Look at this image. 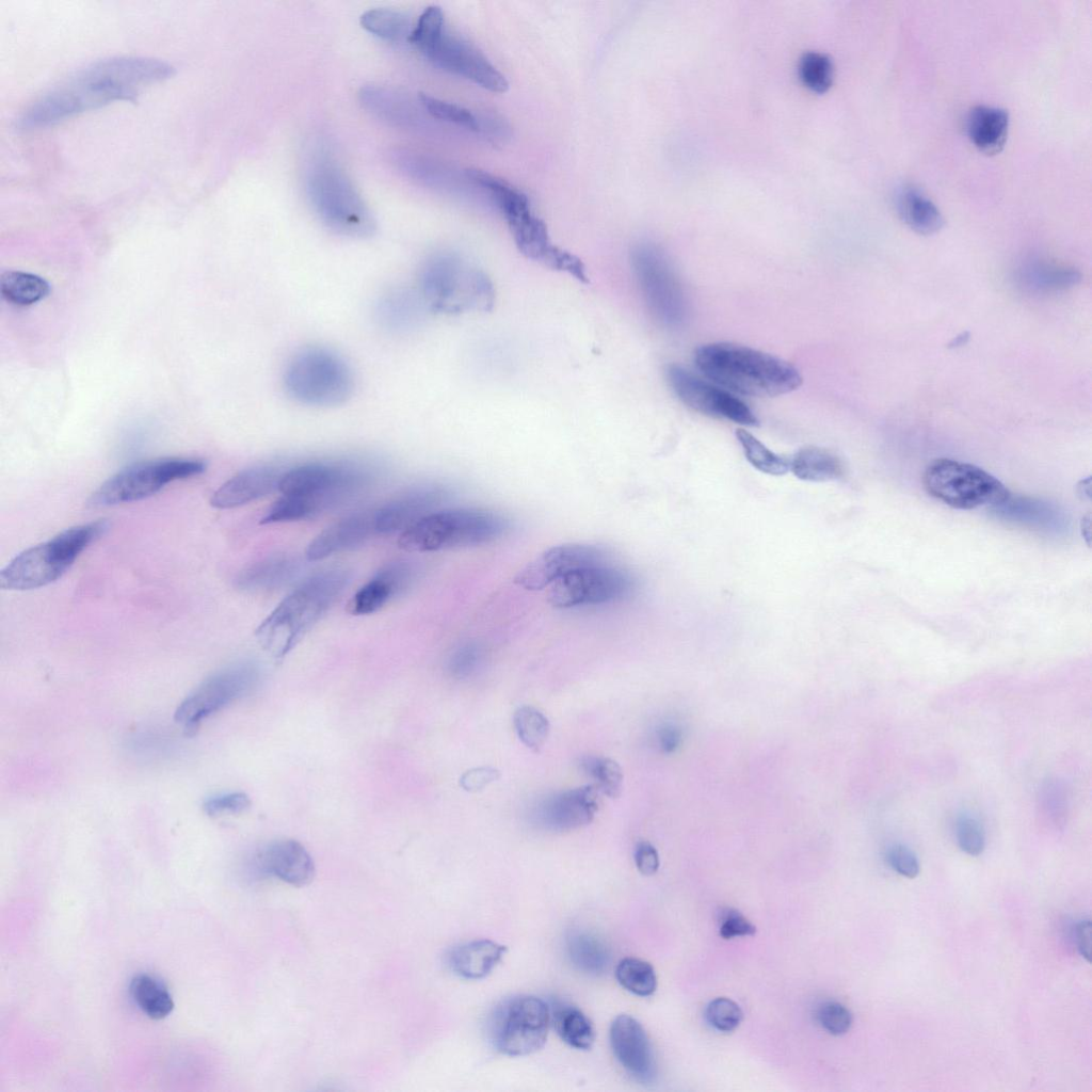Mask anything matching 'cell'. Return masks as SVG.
Here are the masks:
<instances>
[{
    "label": "cell",
    "mask_w": 1092,
    "mask_h": 1092,
    "mask_svg": "<svg viewBox=\"0 0 1092 1092\" xmlns=\"http://www.w3.org/2000/svg\"><path fill=\"white\" fill-rule=\"evenodd\" d=\"M888 863L899 874L914 879L918 876L920 867L916 854L904 845H895L888 851Z\"/></svg>",
    "instance_id": "11a10c76"
},
{
    "label": "cell",
    "mask_w": 1092,
    "mask_h": 1092,
    "mask_svg": "<svg viewBox=\"0 0 1092 1092\" xmlns=\"http://www.w3.org/2000/svg\"><path fill=\"white\" fill-rule=\"evenodd\" d=\"M397 596L399 595L391 582L379 571L352 596L348 611L353 615L371 614Z\"/></svg>",
    "instance_id": "ab89813d"
},
{
    "label": "cell",
    "mask_w": 1092,
    "mask_h": 1092,
    "mask_svg": "<svg viewBox=\"0 0 1092 1092\" xmlns=\"http://www.w3.org/2000/svg\"><path fill=\"white\" fill-rule=\"evenodd\" d=\"M1027 278L1035 285L1034 287L1057 289L1076 283L1078 277L1073 270L1054 268L1047 264H1041L1040 267L1038 264L1032 270H1029Z\"/></svg>",
    "instance_id": "816d5d0a"
},
{
    "label": "cell",
    "mask_w": 1092,
    "mask_h": 1092,
    "mask_svg": "<svg viewBox=\"0 0 1092 1092\" xmlns=\"http://www.w3.org/2000/svg\"><path fill=\"white\" fill-rule=\"evenodd\" d=\"M284 385L291 398L311 406H335L351 396L353 375L344 359L335 352L308 347L289 360Z\"/></svg>",
    "instance_id": "52a82bcc"
},
{
    "label": "cell",
    "mask_w": 1092,
    "mask_h": 1092,
    "mask_svg": "<svg viewBox=\"0 0 1092 1092\" xmlns=\"http://www.w3.org/2000/svg\"><path fill=\"white\" fill-rule=\"evenodd\" d=\"M708 1023L719 1031L732 1032L742 1022L743 1012L739 1005L727 997L711 1000L705 1011Z\"/></svg>",
    "instance_id": "7dc6e473"
},
{
    "label": "cell",
    "mask_w": 1092,
    "mask_h": 1092,
    "mask_svg": "<svg viewBox=\"0 0 1092 1092\" xmlns=\"http://www.w3.org/2000/svg\"><path fill=\"white\" fill-rule=\"evenodd\" d=\"M582 772L593 781L597 790L605 796L615 799L623 788V771L621 766L613 759L604 756L588 755L579 760Z\"/></svg>",
    "instance_id": "74e56055"
},
{
    "label": "cell",
    "mask_w": 1092,
    "mask_h": 1092,
    "mask_svg": "<svg viewBox=\"0 0 1092 1092\" xmlns=\"http://www.w3.org/2000/svg\"><path fill=\"white\" fill-rule=\"evenodd\" d=\"M513 725L521 743L535 753L543 748L550 732L547 717L528 705L515 710Z\"/></svg>",
    "instance_id": "b9f144b4"
},
{
    "label": "cell",
    "mask_w": 1092,
    "mask_h": 1092,
    "mask_svg": "<svg viewBox=\"0 0 1092 1092\" xmlns=\"http://www.w3.org/2000/svg\"><path fill=\"white\" fill-rule=\"evenodd\" d=\"M484 652L473 642L456 647L448 657L446 670L450 677L464 680L472 677L482 667Z\"/></svg>",
    "instance_id": "bcb514c9"
},
{
    "label": "cell",
    "mask_w": 1092,
    "mask_h": 1092,
    "mask_svg": "<svg viewBox=\"0 0 1092 1092\" xmlns=\"http://www.w3.org/2000/svg\"><path fill=\"white\" fill-rule=\"evenodd\" d=\"M510 528L511 523L494 512L478 509L434 511L401 532L398 545L415 552L476 546L501 537Z\"/></svg>",
    "instance_id": "8992f818"
},
{
    "label": "cell",
    "mask_w": 1092,
    "mask_h": 1092,
    "mask_svg": "<svg viewBox=\"0 0 1092 1092\" xmlns=\"http://www.w3.org/2000/svg\"><path fill=\"white\" fill-rule=\"evenodd\" d=\"M631 267L653 316L667 327L680 326L687 317V301L665 254L653 243H639L631 252Z\"/></svg>",
    "instance_id": "5bb4252c"
},
{
    "label": "cell",
    "mask_w": 1092,
    "mask_h": 1092,
    "mask_svg": "<svg viewBox=\"0 0 1092 1092\" xmlns=\"http://www.w3.org/2000/svg\"><path fill=\"white\" fill-rule=\"evenodd\" d=\"M420 292L430 307L441 312L486 308L493 299L487 278L449 253H438L425 260L420 273Z\"/></svg>",
    "instance_id": "ba28073f"
},
{
    "label": "cell",
    "mask_w": 1092,
    "mask_h": 1092,
    "mask_svg": "<svg viewBox=\"0 0 1092 1092\" xmlns=\"http://www.w3.org/2000/svg\"><path fill=\"white\" fill-rule=\"evenodd\" d=\"M256 869L293 886H304L315 876L314 861L294 839H278L262 847L254 857Z\"/></svg>",
    "instance_id": "603a6c76"
},
{
    "label": "cell",
    "mask_w": 1092,
    "mask_h": 1092,
    "mask_svg": "<svg viewBox=\"0 0 1092 1092\" xmlns=\"http://www.w3.org/2000/svg\"><path fill=\"white\" fill-rule=\"evenodd\" d=\"M604 562L605 553L598 547L584 544L558 545L530 561L518 572L514 581L526 590L540 591L573 571Z\"/></svg>",
    "instance_id": "d6986e66"
},
{
    "label": "cell",
    "mask_w": 1092,
    "mask_h": 1092,
    "mask_svg": "<svg viewBox=\"0 0 1092 1092\" xmlns=\"http://www.w3.org/2000/svg\"><path fill=\"white\" fill-rule=\"evenodd\" d=\"M697 369L719 386L744 396L776 397L803 382L790 363L769 353L732 342H711L694 352Z\"/></svg>",
    "instance_id": "7a4b0ae2"
},
{
    "label": "cell",
    "mask_w": 1092,
    "mask_h": 1092,
    "mask_svg": "<svg viewBox=\"0 0 1092 1092\" xmlns=\"http://www.w3.org/2000/svg\"><path fill=\"white\" fill-rule=\"evenodd\" d=\"M2 298L18 306H28L45 299L50 286L43 277L23 271H5L0 277Z\"/></svg>",
    "instance_id": "836d02e7"
},
{
    "label": "cell",
    "mask_w": 1092,
    "mask_h": 1092,
    "mask_svg": "<svg viewBox=\"0 0 1092 1092\" xmlns=\"http://www.w3.org/2000/svg\"><path fill=\"white\" fill-rule=\"evenodd\" d=\"M472 182L487 190L503 213L519 251L526 256L559 268L563 251L549 241L546 225L530 209L528 197L505 180L477 168L466 171Z\"/></svg>",
    "instance_id": "30bf717a"
},
{
    "label": "cell",
    "mask_w": 1092,
    "mask_h": 1092,
    "mask_svg": "<svg viewBox=\"0 0 1092 1092\" xmlns=\"http://www.w3.org/2000/svg\"><path fill=\"white\" fill-rule=\"evenodd\" d=\"M203 807L211 817L241 814L251 807V800L244 792H230L208 799Z\"/></svg>",
    "instance_id": "f5cc1de1"
},
{
    "label": "cell",
    "mask_w": 1092,
    "mask_h": 1092,
    "mask_svg": "<svg viewBox=\"0 0 1092 1092\" xmlns=\"http://www.w3.org/2000/svg\"><path fill=\"white\" fill-rule=\"evenodd\" d=\"M617 982L628 992L647 997L657 989V976L654 967L638 958H624L615 967Z\"/></svg>",
    "instance_id": "f35d334b"
},
{
    "label": "cell",
    "mask_w": 1092,
    "mask_h": 1092,
    "mask_svg": "<svg viewBox=\"0 0 1092 1092\" xmlns=\"http://www.w3.org/2000/svg\"><path fill=\"white\" fill-rule=\"evenodd\" d=\"M381 305L385 321L397 327H406L416 316V301L407 292H394Z\"/></svg>",
    "instance_id": "c3c4849f"
},
{
    "label": "cell",
    "mask_w": 1092,
    "mask_h": 1092,
    "mask_svg": "<svg viewBox=\"0 0 1092 1092\" xmlns=\"http://www.w3.org/2000/svg\"><path fill=\"white\" fill-rule=\"evenodd\" d=\"M445 17L436 5L427 7L412 30L408 42L424 54L445 32Z\"/></svg>",
    "instance_id": "f6af8a7d"
},
{
    "label": "cell",
    "mask_w": 1092,
    "mask_h": 1092,
    "mask_svg": "<svg viewBox=\"0 0 1092 1092\" xmlns=\"http://www.w3.org/2000/svg\"><path fill=\"white\" fill-rule=\"evenodd\" d=\"M306 192L321 221L337 234L366 238L375 231V221L339 164L320 152L306 171Z\"/></svg>",
    "instance_id": "277c9868"
},
{
    "label": "cell",
    "mask_w": 1092,
    "mask_h": 1092,
    "mask_svg": "<svg viewBox=\"0 0 1092 1092\" xmlns=\"http://www.w3.org/2000/svg\"><path fill=\"white\" fill-rule=\"evenodd\" d=\"M1002 519L1039 532L1059 533L1065 529V518L1057 508L1028 497H1013L1011 494L992 508Z\"/></svg>",
    "instance_id": "484cf974"
},
{
    "label": "cell",
    "mask_w": 1092,
    "mask_h": 1092,
    "mask_svg": "<svg viewBox=\"0 0 1092 1092\" xmlns=\"http://www.w3.org/2000/svg\"><path fill=\"white\" fill-rule=\"evenodd\" d=\"M1009 122L1008 112L1001 108L976 106L967 115V135L980 151L987 155L997 154L1006 143Z\"/></svg>",
    "instance_id": "f1b7e54d"
},
{
    "label": "cell",
    "mask_w": 1092,
    "mask_h": 1092,
    "mask_svg": "<svg viewBox=\"0 0 1092 1092\" xmlns=\"http://www.w3.org/2000/svg\"><path fill=\"white\" fill-rule=\"evenodd\" d=\"M259 680L252 662L229 665L205 679L177 707L174 720L187 735L196 733L202 722L250 693Z\"/></svg>",
    "instance_id": "9a60e30c"
},
{
    "label": "cell",
    "mask_w": 1092,
    "mask_h": 1092,
    "mask_svg": "<svg viewBox=\"0 0 1092 1092\" xmlns=\"http://www.w3.org/2000/svg\"><path fill=\"white\" fill-rule=\"evenodd\" d=\"M789 470L800 480L825 482L842 475L840 460L819 447H804L789 460Z\"/></svg>",
    "instance_id": "d6a6232c"
},
{
    "label": "cell",
    "mask_w": 1092,
    "mask_h": 1092,
    "mask_svg": "<svg viewBox=\"0 0 1092 1092\" xmlns=\"http://www.w3.org/2000/svg\"><path fill=\"white\" fill-rule=\"evenodd\" d=\"M420 105L433 117L455 124L473 132L482 131V126L469 110L427 94H419Z\"/></svg>",
    "instance_id": "ee69618b"
},
{
    "label": "cell",
    "mask_w": 1092,
    "mask_h": 1092,
    "mask_svg": "<svg viewBox=\"0 0 1092 1092\" xmlns=\"http://www.w3.org/2000/svg\"><path fill=\"white\" fill-rule=\"evenodd\" d=\"M633 858L638 870L644 876L656 873L660 865L657 849L646 840L636 845Z\"/></svg>",
    "instance_id": "680465c9"
},
{
    "label": "cell",
    "mask_w": 1092,
    "mask_h": 1092,
    "mask_svg": "<svg viewBox=\"0 0 1092 1092\" xmlns=\"http://www.w3.org/2000/svg\"><path fill=\"white\" fill-rule=\"evenodd\" d=\"M667 376L673 391L690 408L743 425L758 424L756 415L748 404L718 384L679 365L669 366Z\"/></svg>",
    "instance_id": "e0dca14e"
},
{
    "label": "cell",
    "mask_w": 1092,
    "mask_h": 1092,
    "mask_svg": "<svg viewBox=\"0 0 1092 1092\" xmlns=\"http://www.w3.org/2000/svg\"><path fill=\"white\" fill-rule=\"evenodd\" d=\"M566 951L571 963L587 975L598 976L609 967V948L601 938L590 931L569 932L566 937Z\"/></svg>",
    "instance_id": "1f68e13d"
},
{
    "label": "cell",
    "mask_w": 1092,
    "mask_h": 1092,
    "mask_svg": "<svg viewBox=\"0 0 1092 1092\" xmlns=\"http://www.w3.org/2000/svg\"><path fill=\"white\" fill-rule=\"evenodd\" d=\"M896 206L903 222L918 234L931 235L944 225L936 205L914 186L905 184L897 191Z\"/></svg>",
    "instance_id": "4dcf8cb0"
},
{
    "label": "cell",
    "mask_w": 1092,
    "mask_h": 1092,
    "mask_svg": "<svg viewBox=\"0 0 1092 1092\" xmlns=\"http://www.w3.org/2000/svg\"><path fill=\"white\" fill-rule=\"evenodd\" d=\"M346 569L319 572L301 582L260 623L255 636L275 660L287 656L349 583Z\"/></svg>",
    "instance_id": "3957f363"
},
{
    "label": "cell",
    "mask_w": 1092,
    "mask_h": 1092,
    "mask_svg": "<svg viewBox=\"0 0 1092 1092\" xmlns=\"http://www.w3.org/2000/svg\"><path fill=\"white\" fill-rule=\"evenodd\" d=\"M374 511L349 515L320 532L307 546L306 558L319 561L362 545L376 533Z\"/></svg>",
    "instance_id": "cb8c5ba5"
},
{
    "label": "cell",
    "mask_w": 1092,
    "mask_h": 1092,
    "mask_svg": "<svg viewBox=\"0 0 1092 1092\" xmlns=\"http://www.w3.org/2000/svg\"><path fill=\"white\" fill-rule=\"evenodd\" d=\"M130 993L139 1008L150 1018L161 1019L174 1008L167 989L148 975L135 976L130 984Z\"/></svg>",
    "instance_id": "d590c367"
},
{
    "label": "cell",
    "mask_w": 1092,
    "mask_h": 1092,
    "mask_svg": "<svg viewBox=\"0 0 1092 1092\" xmlns=\"http://www.w3.org/2000/svg\"><path fill=\"white\" fill-rule=\"evenodd\" d=\"M817 1019L821 1027L833 1035L848 1032L853 1021L850 1010L837 1001L821 1003L817 1010Z\"/></svg>",
    "instance_id": "681fc988"
},
{
    "label": "cell",
    "mask_w": 1092,
    "mask_h": 1092,
    "mask_svg": "<svg viewBox=\"0 0 1092 1092\" xmlns=\"http://www.w3.org/2000/svg\"><path fill=\"white\" fill-rule=\"evenodd\" d=\"M423 55L439 68L462 76L491 92L503 93L509 87L504 76L483 53L447 30Z\"/></svg>",
    "instance_id": "ac0fdd59"
},
{
    "label": "cell",
    "mask_w": 1092,
    "mask_h": 1092,
    "mask_svg": "<svg viewBox=\"0 0 1092 1092\" xmlns=\"http://www.w3.org/2000/svg\"><path fill=\"white\" fill-rule=\"evenodd\" d=\"M172 75L171 65L155 59L118 57L95 62L33 102L19 118V126L46 127L113 101L132 100L144 86Z\"/></svg>",
    "instance_id": "6da1fadb"
},
{
    "label": "cell",
    "mask_w": 1092,
    "mask_h": 1092,
    "mask_svg": "<svg viewBox=\"0 0 1092 1092\" xmlns=\"http://www.w3.org/2000/svg\"><path fill=\"white\" fill-rule=\"evenodd\" d=\"M681 739V730L675 724L663 723L657 727L656 742L658 748L664 753H672L677 750Z\"/></svg>",
    "instance_id": "91938a15"
},
{
    "label": "cell",
    "mask_w": 1092,
    "mask_h": 1092,
    "mask_svg": "<svg viewBox=\"0 0 1092 1092\" xmlns=\"http://www.w3.org/2000/svg\"><path fill=\"white\" fill-rule=\"evenodd\" d=\"M375 476L372 466L357 462L309 463L284 471L278 491L309 498L320 514L359 494Z\"/></svg>",
    "instance_id": "9c48e42d"
},
{
    "label": "cell",
    "mask_w": 1092,
    "mask_h": 1092,
    "mask_svg": "<svg viewBox=\"0 0 1092 1092\" xmlns=\"http://www.w3.org/2000/svg\"><path fill=\"white\" fill-rule=\"evenodd\" d=\"M299 571V561L286 553L261 559L243 568L235 579L242 591L259 592L279 588L289 582Z\"/></svg>",
    "instance_id": "83f0119b"
},
{
    "label": "cell",
    "mask_w": 1092,
    "mask_h": 1092,
    "mask_svg": "<svg viewBox=\"0 0 1092 1092\" xmlns=\"http://www.w3.org/2000/svg\"><path fill=\"white\" fill-rule=\"evenodd\" d=\"M500 777V771L494 767H478L464 772L460 777V786L467 792H478Z\"/></svg>",
    "instance_id": "9f6ffc18"
},
{
    "label": "cell",
    "mask_w": 1092,
    "mask_h": 1092,
    "mask_svg": "<svg viewBox=\"0 0 1092 1092\" xmlns=\"http://www.w3.org/2000/svg\"><path fill=\"white\" fill-rule=\"evenodd\" d=\"M108 528L105 519L75 526L21 551L0 572L1 588L25 591L58 580Z\"/></svg>",
    "instance_id": "5b68a950"
},
{
    "label": "cell",
    "mask_w": 1092,
    "mask_h": 1092,
    "mask_svg": "<svg viewBox=\"0 0 1092 1092\" xmlns=\"http://www.w3.org/2000/svg\"><path fill=\"white\" fill-rule=\"evenodd\" d=\"M633 587L630 576L605 563L573 571L548 591V603L560 609L600 605L628 595Z\"/></svg>",
    "instance_id": "2e32d148"
},
{
    "label": "cell",
    "mask_w": 1092,
    "mask_h": 1092,
    "mask_svg": "<svg viewBox=\"0 0 1092 1092\" xmlns=\"http://www.w3.org/2000/svg\"><path fill=\"white\" fill-rule=\"evenodd\" d=\"M927 492L947 505L961 510L995 507L1009 491L985 470L950 459L933 461L924 473Z\"/></svg>",
    "instance_id": "4fadbf2b"
},
{
    "label": "cell",
    "mask_w": 1092,
    "mask_h": 1092,
    "mask_svg": "<svg viewBox=\"0 0 1092 1092\" xmlns=\"http://www.w3.org/2000/svg\"><path fill=\"white\" fill-rule=\"evenodd\" d=\"M206 470L198 459L160 457L131 464L106 480L90 497L93 507H109L149 497L172 481Z\"/></svg>",
    "instance_id": "8fae6325"
},
{
    "label": "cell",
    "mask_w": 1092,
    "mask_h": 1092,
    "mask_svg": "<svg viewBox=\"0 0 1092 1092\" xmlns=\"http://www.w3.org/2000/svg\"><path fill=\"white\" fill-rule=\"evenodd\" d=\"M597 788L590 784L558 791L541 799L531 813L532 821L550 832H569L588 825L598 810Z\"/></svg>",
    "instance_id": "ffe728a7"
},
{
    "label": "cell",
    "mask_w": 1092,
    "mask_h": 1092,
    "mask_svg": "<svg viewBox=\"0 0 1092 1092\" xmlns=\"http://www.w3.org/2000/svg\"><path fill=\"white\" fill-rule=\"evenodd\" d=\"M1041 803L1046 814L1045 816L1049 817L1054 824H1059L1065 809L1061 787L1055 783H1049L1043 790Z\"/></svg>",
    "instance_id": "6f0895ef"
},
{
    "label": "cell",
    "mask_w": 1092,
    "mask_h": 1092,
    "mask_svg": "<svg viewBox=\"0 0 1092 1092\" xmlns=\"http://www.w3.org/2000/svg\"><path fill=\"white\" fill-rule=\"evenodd\" d=\"M359 21L366 31L388 42L408 39L412 32L407 16L390 9L368 10L360 15Z\"/></svg>",
    "instance_id": "8d00e7d4"
},
{
    "label": "cell",
    "mask_w": 1092,
    "mask_h": 1092,
    "mask_svg": "<svg viewBox=\"0 0 1092 1092\" xmlns=\"http://www.w3.org/2000/svg\"><path fill=\"white\" fill-rule=\"evenodd\" d=\"M1075 937L1077 942V948L1080 954L1090 962L1091 960V921L1090 919L1081 920L1077 924L1075 929Z\"/></svg>",
    "instance_id": "94428289"
},
{
    "label": "cell",
    "mask_w": 1092,
    "mask_h": 1092,
    "mask_svg": "<svg viewBox=\"0 0 1092 1092\" xmlns=\"http://www.w3.org/2000/svg\"><path fill=\"white\" fill-rule=\"evenodd\" d=\"M957 839L962 851L971 856L982 853L985 846L984 831L971 817H962L957 823Z\"/></svg>",
    "instance_id": "f907efd6"
},
{
    "label": "cell",
    "mask_w": 1092,
    "mask_h": 1092,
    "mask_svg": "<svg viewBox=\"0 0 1092 1092\" xmlns=\"http://www.w3.org/2000/svg\"><path fill=\"white\" fill-rule=\"evenodd\" d=\"M609 1035L612 1051L623 1069L637 1081L651 1083L657 1067L643 1026L635 1017L621 1014L611 1023Z\"/></svg>",
    "instance_id": "44dd1931"
},
{
    "label": "cell",
    "mask_w": 1092,
    "mask_h": 1092,
    "mask_svg": "<svg viewBox=\"0 0 1092 1092\" xmlns=\"http://www.w3.org/2000/svg\"><path fill=\"white\" fill-rule=\"evenodd\" d=\"M359 100L366 110L390 125L406 129L418 125L419 117L415 106L398 92L368 85L362 87Z\"/></svg>",
    "instance_id": "f546056e"
},
{
    "label": "cell",
    "mask_w": 1092,
    "mask_h": 1092,
    "mask_svg": "<svg viewBox=\"0 0 1092 1092\" xmlns=\"http://www.w3.org/2000/svg\"><path fill=\"white\" fill-rule=\"evenodd\" d=\"M507 946L492 940H473L453 947L448 956L449 968L467 980L486 977L502 960Z\"/></svg>",
    "instance_id": "4316f807"
},
{
    "label": "cell",
    "mask_w": 1092,
    "mask_h": 1092,
    "mask_svg": "<svg viewBox=\"0 0 1092 1092\" xmlns=\"http://www.w3.org/2000/svg\"><path fill=\"white\" fill-rule=\"evenodd\" d=\"M553 1026L563 1042L576 1049L588 1050L595 1040L594 1027L577 1007L559 1006L552 1015Z\"/></svg>",
    "instance_id": "e575fe53"
},
{
    "label": "cell",
    "mask_w": 1092,
    "mask_h": 1092,
    "mask_svg": "<svg viewBox=\"0 0 1092 1092\" xmlns=\"http://www.w3.org/2000/svg\"><path fill=\"white\" fill-rule=\"evenodd\" d=\"M798 71L803 84L814 92H825L832 85L833 63L823 53L817 51L804 53L799 61Z\"/></svg>",
    "instance_id": "7bdbcfd3"
},
{
    "label": "cell",
    "mask_w": 1092,
    "mask_h": 1092,
    "mask_svg": "<svg viewBox=\"0 0 1092 1092\" xmlns=\"http://www.w3.org/2000/svg\"><path fill=\"white\" fill-rule=\"evenodd\" d=\"M736 436L745 459L757 470L771 476H783L789 471L788 459L767 448L746 430L738 429Z\"/></svg>",
    "instance_id": "60d3db41"
},
{
    "label": "cell",
    "mask_w": 1092,
    "mask_h": 1092,
    "mask_svg": "<svg viewBox=\"0 0 1092 1092\" xmlns=\"http://www.w3.org/2000/svg\"><path fill=\"white\" fill-rule=\"evenodd\" d=\"M755 932L756 927L740 912L726 909L721 913L719 933L723 938L749 936Z\"/></svg>",
    "instance_id": "db71d44e"
},
{
    "label": "cell",
    "mask_w": 1092,
    "mask_h": 1092,
    "mask_svg": "<svg viewBox=\"0 0 1092 1092\" xmlns=\"http://www.w3.org/2000/svg\"><path fill=\"white\" fill-rule=\"evenodd\" d=\"M447 496L448 491L436 484L410 489L374 511L376 533L403 532L434 512Z\"/></svg>",
    "instance_id": "7402d4cb"
},
{
    "label": "cell",
    "mask_w": 1092,
    "mask_h": 1092,
    "mask_svg": "<svg viewBox=\"0 0 1092 1092\" xmlns=\"http://www.w3.org/2000/svg\"><path fill=\"white\" fill-rule=\"evenodd\" d=\"M551 1014L548 1005L533 995H516L493 1011L488 1032L494 1047L511 1057L541 1049L548 1034Z\"/></svg>",
    "instance_id": "7c38bea8"
},
{
    "label": "cell",
    "mask_w": 1092,
    "mask_h": 1092,
    "mask_svg": "<svg viewBox=\"0 0 1092 1092\" xmlns=\"http://www.w3.org/2000/svg\"><path fill=\"white\" fill-rule=\"evenodd\" d=\"M284 471L271 466L244 469L223 483L210 499L216 509L237 508L278 489Z\"/></svg>",
    "instance_id": "d4e9b609"
}]
</instances>
